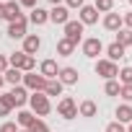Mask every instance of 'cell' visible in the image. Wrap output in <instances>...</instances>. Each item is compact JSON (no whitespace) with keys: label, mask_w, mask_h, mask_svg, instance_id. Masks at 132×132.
Here are the masks:
<instances>
[{"label":"cell","mask_w":132,"mask_h":132,"mask_svg":"<svg viewBox=\"0 0 132 132\" xmlns=\"http://www.w3.org/2000/svg\"><path fill=\"white\" fill-rule=\"evenodd\" d=\"M29 111L34 114V117H47L49 111H52V101H49V96H44L42 91H36V93H29Z\"/></svg>","instance_id":"obj_1"},{"label":"cell","mask_w":132,"mask_h":132,"mask_svg":"<svg viewBox=\"0 0 132 132\" xmlns=\"http://www.w3.org/2000/svg\"><path fill=\"white\" fill-rule=\"evenodd\" d=\"M57 114H60L62 119H75V117H78V104H75V98H73V96H62V98L57 101Z\"/></svg>","instance_id":"obj_2"},{"label":"cell","mask_w":132,"mask_h":132,"mask_svg":"<svg viewBox=\"0 0 132 132\" xmlns=\"http://www.w3.org/2000/svg\"><path fill=\"white\" fill-rule=\"evenodd\" d=\"M96 75L104 78V80H114L119 75L117 62H111V60H96Z\"/></svg>","instance_id":"obj_3"},{"label":"cell","mask_w":132,"mask_h":132,"mask_svg":"<svg viewBox=\"0 0 132 132\" xmlns=\"http://www.w3.org/2000/svg\"><path fill=\"white\" fill-rule=\"evenodd\" d=\"M62 31H65V39H70L75 47L83 42V31H86V26L80 23V21H68V23H65L62 26Z\"/></svg>","instance_id":"obj_4"},{"label":"cell","mask_w":132,"mask_h":132,"mask_svg":"<svg viewBox=\"0 0 132 132\" xmlns=\"http://www.w3.org/2000/svg\"><path fill=\"white\" fill-rule=\"evenodd\" d=\"M80 49H83V54H86V57L96 60V57L104 52V42H101L98 36H88V39H83V42H80Z\"/></svg>","instance_id":"obj_5"},{"label":"cell","mask_w":132,"mask_h":132,"mask_svg":"<svg viewBox=\"0 0 132 132\" xmlns=\"http://www.w3.org/2000/svg\"><path fill=\"white\" fill-rule=\"evenodd\" d=\"M26 91H31V93H36V91H44V86H47V78L44 75H39L36 70L34 73H23V83H21Z\"/></svg>","instance_id":"obj_6"},{"label":"cell","mask_w":132,"mask_h":132,"mask_svg":"<svg viewBox=\"0 0 132 132\" xmlns=\"http://www.w3.org/2000/svg\"><path fill=\"white\" fill-rule=\"evenodd\" d=\"M8 96H11V104H13V109H23V106L29 104V91H26L23 86H13V91H11Z\"/></svg>","instance_id":"obj_7"},{"label":"cell","mask_w":132,"mask_h":132,"mask_svg":"<svg viewBox=\"0 0 132 132\" xmlns=\"http://www.w3.org/2000/svg\"><path fill=\"white\" fill-rule=\"evenodd\" d=\"M5 5V21L8 23H16V21H21V18H26L23 13H21V5H18V0H8V3H3Z\"/></svg>","instance_id":"obj_8"},{"label":"cell","mask_w":132,"mask_h":132,"mask_svg":"<svg viewBox=\"0 0 132 132\" xmlns=\"http://www.w3.org/2000/svg\"><path fill=\"white\" fill-rule=\"evenodd\" d=\"M78 21H80L83 26H93V23H98V11H96L93 5H83V8L78 11Z\"/></svg>","instance_id":"obj_9"},{"label":"cell","mask_w":132,"mask_h":132,"mask_svg":"<svg viewBox=\"0 0 132 132\" xmlns=\"http://www.w3.org/2000/svg\"><path fill=\"white\" fill-rule=\"evenodd\" d=\"M49 21H52V23L65 26V23L70 21V11L65 8V5H52V11H49Z\"/></svg>","instance_id":"obj_10"},{"label":"cell","mask_w":132,"mask_h":132,"mask_svg":"<svg viewBox=\"0 0 132 132\" xmlns=\"http://www.w3.org/2000/svg\"><path fill=\"white\" fill-rule=\"evenodd\" d=\"M39 49H42V39H39L36 34H26V36H23V49H21V52H23V54H31V57H34V54H36Z\"/></svg>","instance_id":"obj_11"},{"label":"cell","mask_w":132,"mask_h":132,"mask_svg":"<svg viewBox=\"0 0 132 132\" xmlns=\"http://www.w3.org/2000/svg\"><path fill=\"white\" fill-rule=\"evenodd\" d=\"M57 80H60L62 86H78V70H75V68H60Z\"/></svg>","instance_id":"obj_12"},{"label":"cell","mask_w":132,"mask_h":132,"mask_svg":"<svg viewBox=\"0 0 132 132\" xmlns=\"http://www.w3.org/2000/svg\"><path fill=\"white\" fill-rule=\"evenodd\" d=\"M57 73H60V68H57V62H54V60H44V62L39 65V75H44L47 80H54Z\"/></svg>","instance_id":"obj_13"},{"label":"cell","mask_w":132,"mask_h":132,"mask_svg":"<svg viewBox=\"0 0 132 132\" xmlns=\"http://www.w3.org/2000/svg\"><path fill=\"white\" fill-rule=\"evenodd\" d=\"M101 23H104V29H106V31H114V34H117V31L122 29V16L111 11V13H106V16H104V21H101Z\"/></svg>","instance_id":"obj_14"},{"label":"cell","mask_w":132,"mask_h":132,"mask_svg":"<svg viewBox=\"0 0 132 132\" xmlns=\"http://www.w3.org/2000/svg\"><path fill=\"white\" fill-rule=\"evenodd\" d=\"M36 119H39V117H34L29 109H21L18 117H16V124H18V129H31V124H34Z\"/></svg>","instance_id":"obj_15"},{"label":"cell","mask_w":132,"mask_h":132,"mask_svg":"<svg viewBox=\"0 0 132 132\" xmlns=\"http://www.w3.org/2000/svg\"><path fill=\"white\" fill-rule=\"evenodd\" d=\"M26 18H21V21H16V23H8V36L11 39H23L26 36Z\"/></svg>","instance_id":"obj_16"},{"label":"cell","mask_w":132,"mask_h":132,"mask_svg":"<svg viewBox=\"0 0 132 132\" xmlns=\"http://www.w3.org/2000/svg\"><path fill=\"white\" fill-rule=\"evenodd\" d=\"M29 21L34 23V26H44L47 21H49V11H44V8H31V16H29Z\"/></svg>","instance_id":"obj_17"},{"label":"cell","mask_w":132,"mask_h":132,"mask_svg":"<svg viewBox=\"0 0 132 132\" xmlns=\"http://www.w3.org/2000/svg\"><path fill=\"white\" fill-rule=\"evenodd\" d=\"M114 117H117V122H119V124H124V127H127V124L132 122V106H129V104H122V106H117Z\"/></svg>","instance_id":"obj_18"},{"label":"cell","mask_w":132,"mask_h":132,"mask_svg":"<svg viewBox=\"0 0 132 132\" xmlns=\"http://www.w3.org/2000/svg\"><path fill=\"white\" fill-rule=\"evenodd\" d=\"M3 78H5L8 86H21V83H23V73L16 70V68H8V70L3 73Z\"/></svg>","instance_id":"obj_19"},{"label":"cell","mask_w":132,"mask_h":132,"mask_svg":"<svg viewBox=\"0 0 132 132\" xmlns=\"http://www.w3.org/2000/svg\"><path fill=\"white\" fill-rule=\"evenodd\" d=\"M73 52H75V44H73L70 39H65V36L57 39V54H60V57H70Z\"/></svg>","instance_id":"obj_20"},{"label":"cell","mask_w":132,"mask_h":132,"mask_svg":"<svg viewBox=\"0 0 132 132\" xmlns=\"http://www.w3.org/2000/svg\"><path fill=\"white\" fill-rule=\"evenodd\" d=\"M124 52H127L124 47H119L117 42H111V44L106 47V60H111V62H117V60H122V57H124Z\"/></svg>","instance_id":"obj_21"},{"label":"cell","mask_w":132,"mask_h":132,"mask_svg":"<svg viewBox=\"0 0 132 132\" xmlns=\"http://www.w3.org/2000/svg\"><path fill=\"white\" fill-rule=\"evenodd\" d=\"M62 88H65V86L54 78V80H47V86H44V91H42V93L52 98V96H62Z\"/></svg>","instance_id":"obj_22"},{"label":"cell","mask_w":132,"mask_h":132,"mask_svg":"<svg viewBox=\"0 0 132 132\" xmlns=\"http://www.w3.org/2000/svg\"><path fill=\"white\" fill-rule=\"evenodd\" d=\"M114 42H117L119 47H124V49H127V47H132V31L122 26V29L117 31V39H114Z\"/></svg>","instance_id":"obj_23"},{"label":"cell","mask_w":132,"mask_h":132,"mask_svg":"<svg viewBox=\"0 0 132 132\" xmlns=\"http://www.w3.org/2000/svg\"><path fill=\"white\" fill-rule=\"evenodd\" d=\"M96 111H98V106L93 101H80L78 104V114L80 117H96Z\"/></svg>","instance_id":"obj_24"},{"label":"cell","mask_w":132,"mask_h":132,"mask_svg":"<svg viewBox=\"0 0 132 132\" xmlns=\"http://www.w3.org/2000/svg\"><path fill=\"white\" fill-rule=\"evenodd\" d=\"M119 86H132V65H127V68L119 70Z\"/></svg>","instance_id":"obj_25"},{"label":"cell","mask_w":132,"mask_h":132,"mask_svg":"<svg viewBox=\"0 0 132 132\" xmlns=\"http://www.w3.org/2000/svg\"><path fill=\"white\" fill-rule=\"evenodd\" d=\"M13 111V104H11V96L8 93H3L0 96V117H8Z\"/></svg>","instance_id":"obj_26"},{"label":"cell","mask_w":132,"mask_h":132,"mask_svg":"<svg viewBox=\"0 0 132 132\" xmlns=\"http://www.w3.org/2000/svg\"><path fill=\"white\" fill-rule=\"evenodd\" d=\"M93 8H96L98 13H111V11H114V0H96Z\"/></svg>","instance_id":"obj_27"},{"label":"cell","mask_w":132,"mask_h":132,"mask_svg":"<svg viewBox=\"0 0 132 132\" xmlns=\"http://www.w3.org/2000/svg\"><path fill=\"white\" fill-rule=\"evenodd\" d=\"M119 88H122V86H119V80L114 78V80H106V86H104V93H106V96H119Z\"/></svg>","instance_id":"obj_28"},{"label":"cell","mask_w":132,"mask_h":132,"mask_svg":"<svg viewBox=\"0 0 132 132\" xmlns=\"http://www.w3.org/2000/svg\"><path fill=\"white\" fill-rule=\"evenodd\" d=\"M34 70H36V60L31 54H26L23 62H21V73H34Z\"/></svg>","instance_id":"obj_29"},{"label":"cell","mask_w":132,"mask_h":132,"mask_svg":"<svg viewBox=\"0 0 132 132\" xmlns=\"http://www.w3.org/2000/svg\"><path fill=\"white\" fill-rule=\"evenodd\" d=\"M23 52H16V54H11L8 57V68H16V70H21V62H23Z\"/></svg>","instance_id":"obj_30"},{"label":"cell","mask_w":132,"mask_h":132,"mask_svg":"<svg viewBox=\"0 0 132 132\" xmlns=\"http://www.w3.org/2000/svg\"><path fill=\"white\" fill-rule=\"evenodd\" d=\"M119 96L124 98V104H129V101H132V86H122V88H119Z\"/></svg>","instance_id":"obj_31"},{"label":"cell","mask_w":132,"mask_h":132,"mask_svg":"<svg viewBox=\"0 0 132 132\" xmlns=\"http://www.w3.org/2000/svg\"><path fill=\"white\" fill-rule=\"evenodd\" d=\"M106 132H127V127H124V124H119V122L114 119V122H109V124H106Z\"/></svg>","instance_id":"obj_32"},{"label":"cell","mask_w":132,"mask_h":132,"mask_svg":"<svg viewBox=\"0 0 132 132\" xmlns=\"http://www.w3.org/2000/svg\"><path fill=\"white\" fill-rule=\"evenodd\" d=\"M29 132H49V127H47V122H42V119H36L34 124H31V129Z\"/></svg>","instance_id":"obj_33"},{"label":"cell","mask_w":132,"mask_h":132,"mask_svg":"<svg viewBox=\"0 0 132 132\" xmlns=\"http://www.w3.org/2000/svg\"><path fill=\"white\" fill-rule=\"evenodd\" d=\"M83 5H86L83 0H65V8H68V11H70V8H78V11H80Z\"/></svg>","instance_id":"obj_34"},{"label":"cell","mask_w":132,"mask_h":132,"mask_svg":"<svg viewBox=\"0 0 132 132\" xmlns=\"http://www.w3.org/2000/svg\"><path fill=\"white\" fill-rule=\"evenodd\" d=\"M122 26H124V29H129V31H132V11H127V13H124V16H122Z\"/></svg>","instance_id":"obj_35"},{"label":"cell","mask_w":132,"mask_h":132,"mask_svg":"<svg viewBox=\"0 0 132 132\" xmlns=\"http://www.w3.org/2000/svg\"><path fill=\"white\" fill-rule=\"evenodd\" d=\"M0 132H18V124L16 122H5L3 127H0Z\"/></svg>","instance_id":"obj_36"},{"label":"cell","mask_w":132,"mask_h":132,"mask_svg":"<svg viewBox=\"0 0 132 132\" xmlns=\"http://www.w3.org/2000/svg\"><path fill=\"white\" fill-rule=\"evenodd\" d=\"M18 5L21 8H36L39 3H36V0H18Z\"/></svg>","instance_id":"obj_37"},{"label":"cell","mask_w":132,"mask_h":132,"mask_svg":"<svg viewBox=\"0 0 132 132\" xmlns=\"http://www.w3.org/2000/svg\"><path fill=\"white\" fill-rule=\"evenodd\" d=\"M5 70H8V57L0 54V73H5Z\"/></svg>","instance_id":"obj_38"},{"label":"cell","mask_w":132,"mask_h":132,"mask_svg":"<svg viewBox=\"0 0 132 132\" xmlns=\"http://www.w3.org/2000/svg\"><path fill=\"white\" fill-rule=\"evenodd\" d=\"M3 16H5V5H3V3H0V18H3Z\"/></svg>","instance_id":"obj_39"},{"label":"cell","mask_w":132,"mask_h":132,"mask_svg":"<svg viewBox=\"0 0 132 132\" xmlns=\"http://www.w3.org/2000/svg\"><path fill=\"white\" fill-rule=\"evenodd\" d=\"M5 86V78H3V73H0V88H3Z\"/></svg>","instance_id":"obj_40"},{"label":"cell","mask_w":132,"mask_h":132,"mask_svg":"<svg viewBox=\"0 0 132 132\" xmlns=\"http://www.w3.org/2000/svg\"><path fill=\"white\" fill-rule=\"evenodd\" d=\"M49 3H52V5H60V3H62V0H49Z\"/></svg>","instance_id":"obj_41"},{"label":"cell","mask_w":132,"mask_h":132,"mask_svg":"<svg viewBox=\"0 0 132 132\" xmlns=\"http://www.w3.org/2000/svg\"><path fill=\"white\" fill-rule=\"evenodd\" d=\"M127 132H132V122H129V124H127Z\"/></svg>","instance_id":"obj_42"},{"label":"cell","mask_w":132,"mask_h":132,"mask_svg":"<svg viewBox=\"0 0 132 132\" xmlns=\"http://www.w3.org/2000/svg\"><path fill=\"white\" fill-rule=\"evenodd\" d=\"M18 132H29V129H18Z\"/></svg>","instance_id":"obj_43"},{"label":"cell","mask_w":132,"mask_h":132,"mask_svg":"<svg viewBox=\"0 0 132 132\" xmlns=\"http://www.w3.org/2000/svg\"><path fill=\"white\" fill-rule=\"evenodd\" d=\"M0 3H8V0H0Z\"/></svg>","instance_id":"obj_44"},{"label":"cell","mask_w":132,"mask_h":132,"mask_svg":"<svg viewBox=\"0 0 132 132\" xmlns=\"http://www.w3.org/2000/svg\"><path fill=\"white\" fill-rule=\"evenodd\" d=\"M127 3H129V5H132V0H127Z\"/></svg>","instance_id":"obj_45"}]
</instances>
